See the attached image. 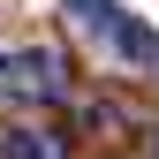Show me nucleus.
Returning <instances> with one entry per match:
<instances>
[{
  "label": "nucleus",
  "instance_id": "1",
  "mask_svg": "<svg viewBox=\"0 0 159 159\" xmlns=\"http://www.w3.org/2000/svg\"><path fill=\"white\" fill-rule=\"evenodd\" d=\"M23 68H30V98H68V61L61 53H23Z\"/></svg>",
  "mask_w": 159,
  "mask_h": 159
},
{
  "label": "nucleus",
  "instance_id": "4",
  "mask_svg": "<svg viewBox=\"0 0 159 159\" xmlns=\"http://www.w3.org/2000/svg\"><path fill=\"white\" fill-rule=\"evenodd\" d=\"M15 98H30V68L23 53H0V106H15Z\"/></svg>",
  "mask_w": 159,
  "mask_h": 159
},
{
  "label": "nucleus",
  "instance_id": "6",
  "mask_svg": "<svg viewBox=\"0 0 159 159\" xmlns=\"http://www.w3.org/2000/svg\"><path fill=\"white\" fill-rule=\"evenodd\" d=\"M152 159H159V129H152Z\"/></svg>",
  "mask_w": 159,
  "mask_h": 159
},
{
  "label": "nucleus",
  "instance_id": "2",
  "mask_svg": "<svg viewBox=\"0 0 159 159\" xmlns=\"http://www.w3.org/2000/svg\"><path fill=\"white\" fill-rule=\"evenodd\" d=\"M106 38H114V53H121V61H159L152 23H121V15H114V23H106Z\"/></svg>",
  "mask_w": 159,
  "mask_h": 159
},
{
  "label": "nucleus",
  "instance_id": "3",
  "mask_svg": "<svg viewBox=\"0 0 159 159\" xmlns=\"http://www.w3.org/2000/svg\"><path fill=\"white\" fill-rule=\"evenodd\" d=\"M0 159H61V144L38 129H0Z\"/></svg>",
  "mask_w": 159,
  "mask_h": 159
},
{
  "label": "nucleus",
  "instance_id": "5",
  "mask_svg": "<svg viewBox=\"0 0 159 159\" xmlns=\"http://www.w3.org/2000/svg\"><path fill=\"white\" fill-rule=\"evenodd\" d=\"M61 8L76 15V23H91V30H106V23H114V0H61Z\"/></svg>",
  "mask_w": 159,
  "mask_h": 159
}]
</instances>
